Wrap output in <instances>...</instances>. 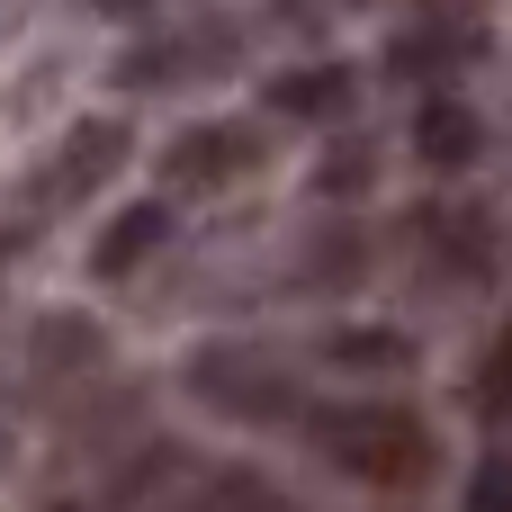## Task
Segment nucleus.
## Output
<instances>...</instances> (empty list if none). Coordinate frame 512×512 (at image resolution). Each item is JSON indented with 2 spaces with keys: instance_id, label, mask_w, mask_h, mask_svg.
Here are the masks:
<instances>
[{
  "instance_id": "nucleus-10",
  "label": "nucleus",
  "mask_w": 512,
  "mask_h": 512,
  "mask_svg": "<svg viewBox=\"0 0 512 512\" xmlns=\"http://www.w3.org/2000/svg\"><path fill=\"white\" fill-rule=\"evenodd\" d=\"M171 234H180V207H171V198H135V207H117V216L99 225V243H90V279H135Z\"/></svg>"
},
{
  "instance_id": "nucleus-18",
  "label": "nucleus",
  "mask_w": 512,
  "mask_h": 512,
  "mask_svg": "<svg viewBox=\"0 0 512 512\" xmlns=\"http://www.w3.org/2000/svg\"><path fill=\"white\" fill-rule=\"evenodd\" d=\"M342 9H378V0H342Z\"/></svg>"
},
{
  "instance_id": "nucleus-8",
  "label": "nucleus",
  "mask_w": 512,
  "mask_h": 512,
  "mask_svg": "<svg viewBox=\"0 0 512 512\" xmlns=\"http://www.w3.org/2000/svg\"><path fill=\"white\" fill-rule=\"evenodd\" d=\"M261 108L279 117V126H351L360 117V72L351 63H288V72H270V90H261Z\"/></svg>"
},
{
  "instance_id": "nucleus-15",
  "label": "nucleus",
  "mask_w": 512,
  "mask_h": 512,
  "mask_svg": "<svg viewBox=\"0 0 512 512\" xmlns=\"http://www.w3.org/2000/svg\"><path fill=\"white\" fill-rule=\"evenodd\" d=\"M369 171H378V153L351 135V144H333V153L315 162V198H360V189H369Z\"/></svg>"
},
{
  "instance_id": "nucleus-5",
  "label": "nucleus",
  "mask_w": 512,
  "mask_h": 512,
  "mask_svg": "<svg viewBox=\"0 0 512 512\" xmlns=\"http://www.w3.org/2000/svg\"><path fill=\"white\" fill-rule=\"evenodd\" d=\"M261 153H270L261 126H243V117H189V126L162 144V189H171V198H216V189L252 180Z\"/></svg>"
},
{
  "instance_id": "nucleus-17",
  "label": "nucleus",
  "mask_w": 512,
  "mask_h": 512,
  "mask_svg": "<svg viewBox=\"0 0 512 512\" xmlns=\"http://www.w3.org/2000/svg\"><path fill=\"white\" fill-rule=\"evenodd\" d=\"M72 9H99V18H153V9H171V0H72Z\"/></svg>"
},
{
  "instance_id": "nucleus-9",
  "label": "nucleus",
  "mask_w": 512,
  "mask_h": 512,
  "mask_svg": "<svg viewBox=\"0 0 512 512\" xmlns=\"http://www.w3.org/2000/svg\"><path fill=\"white\" fill-rule=\"evenodd\" d=\"M414 234H423V252L441 261V279H459V288H486L495 279V216L486 207H423L414 216Z\"/></svg>"
},
{
  "instance_id": "nucleus-11",
  "label": "nucleus",
  "mask_w": 512,
  "mask_h": 512,
  "mask_svg": "<svg viewBox=\"0 0 512 512\" xmlns=\"http://www.w3.org/2000/svg\"><path fill=\"white\" fill-rule=\"evenodd\" d=\"M315 360L324 369H360V378H396V369H414V333H396V324H342V333L315 342Z\"/></svg>"
},
{
  "instance_id": "nucleus-13",
  "label": "nucleus",
  "mask_w": 512,
  "mask_h": 512,
  "mask_svg": "<svg viewBox=\"0 0 512 512\" xmlns=\"http://www.w3.org/2000/svg\"><path fill=\"white\" fill-rule=\"evenodd\" d=\"M180 512H297L270 477H252V468H225V477H207L198 486V504H180Z\"/></svg>"
},
{
  "instance_id": "nucleus-3",
  "label": "nucleus",
  "mask_w": 512,
  "mask_h": 512,
  "mask_svg": "<svg viewBox=\"0 0 512 512\" xmlns=\"http://www.w3.org/2000/svg\"><path fill=\"white\" fill-rule=\"evenodd\" d=\"M189 396H198L207 414H225V423H252V432L306 414L288 360H270L261 342H207V351H189Z\"/></svg>"
},
{
  "instance_id": "nucleus-4",
  "label": "nucleus",
  "mask_w": 512,
  "mask_h": 512,
  "mask_svg": "<svg viewBox=\"0 0 512 512\" xmlns=\"http://www.w3.org/2000/svg\"><path fill=\"white\" fill-rule=\"evenodd\" d=\"M252 27L243 18H189V27H153L144 45L117 54V90H207L243 63Z\"/></svg>"
},
{
  "instance_id": "nucleus-1",
  "label": "nucleus",
  "mask_w": 512,
  "mask_h": 512,
  "mask_svg": "<svg viewBox=\"0 0 512 512\" xmlns=\"http://www.w3.org/2000/svg\"><path fill=\"white\" fill-rule=\"evenodd\" d=\"M297 432H306V450H315L333 477H351V486H369V495H423V486L441 477V432H432L414 405H396V396L306 405Z\"/></svg>"
},
{
  "instance_id": "nucleus-12",
  "label": "nucleus",
  "mask_w": 512,
  "mask_h": 512,
  "mask_svg": "<svg viewBox=\"0 0 512 512\" xmlns=\"http://www.w3.org/2000/svg\"><path fill=\"white\" fill-rule=\"evenodd\" d=\"M369 270V252H360V234L342 225V234H306V252H297V288H351Z\"/></svg>"
},
{
  "instance_id": "nucleus-6",
  "label": "nucleus",
  "mask_w": 512,
  "mask_h": 512,
  "mask_svg": "<svg viewBox=\"0 0 512 512\" xmlns=\"http://www.w3.org/2000/svg\"><path fill=\"white\" fill-rule=\"evenodd\" d=\"M135 153V135H126V117H81L54 153H45V171L27 180V198H36V216H54V207H72V198H90L117 162Z\"/></svg>"
},
{
  "instance_id": "nucleus-7",
  "label": "nucleus",
  "mask_w": 512,
  "mask_h": 512,
  "mask_svg": "<svg viewBox=\"0 0 512 512\" xmlns=\"http://www.w3.org/2000/svg\"><path fill=\"white\" fill-rule=\"evenodd\" d=\"M405 144L432 180H468L486 162V117L468 90H414V117H405Z\"/></svg>"
},
{
  "instance_id": "nucleus-14",
  "label": "nucleus",
  "mask_w": 512,
  "mask_h": 512,
  "mask_svg": "<svg viewBox=\"0 0 512 512\" xmlns=\"http://www.w3.org/2000/svg\"><path fill=\"white\" fill-rule=\"evenodd\" d=\"M468 387H477V414H486L495 432H512V324L477 351V378H468Z\"/></svg>"
},
{
  "instance_id": "nucleus-16",
  "label": "nucleus",
  "mask_w": 512,
  "mask_h": 512,
  "mask_svg": "<svg viewBox=\"0 0 512 512\" xmlns=\"http://www.w3.org/2000/svg\"><path fill=\"white\" fill-rule=\"evenodd\" d=\"M468 512H512V459H486L468 477Z\"/></svg>"
},
{
  "instance_id": "nucleus-2",
  "label": "nucleus",
  "mask_w": 512,
  "mask_h": 512,
  "mask_svg": "<svg viewBox=\"0 0 512 512\" xmlns=\"http://www.w3.org/2000/svg\"><path fill=\"white\" fill-rule=\"evenodd\" d=\"M495 27H486V0H414L405 27L378 45V81L396 90H459L468 63H486Z\"/></svg>"
},
{
  "instance_id": "nucleus-19",
  "label": "nucleus",
  "mask_w": 512,
  "mask_h": 512,
  "mask_svg": "<svg viewBox=\"0 0 512 512\" xmlns=\"http://www.w3.org/2000/svg\"><path fill=\"white\" fill-rule=\"evenodd\" d=\"M54 512H81V504H54Z\"/></svg>"
}]
</instances>
